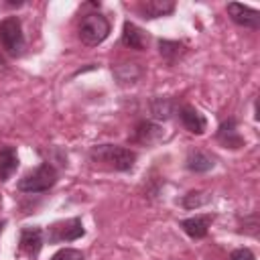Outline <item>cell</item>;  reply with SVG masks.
<instances>
[{
    "label": "cell",
    "instance_id": "6da1fadb",
    "mask_svg": "<svg viewBox=\"0 0 260 260\" xmlns=\"http://www.w3.org/2000/svg\"><path fill=\"white\" fill-rule=\"evenodd\" d=\"M89 158L112 171H130L136 162V152L118 144H95L89 148Z\"/></svg>",
    "mask_w": 260,
    "mask_h": 260
},
{
    "label": "cell",
    "instance_id": "7a4b0ae2",
    "mask_svg": "<svg viewBox=\"0 0 260 260\" xmlns=\"http://www.w3.org/2000/svg\"><path fill=\"white\" fill-rule=\"evenodd\" d=\"M59 181V173L51 162H41L35 171L26 173L18 183L16 189L20 193H45Z\"/></svg>",
    "mask_w": 260,
    "mask_h": 260
},
{
    "label": "cell",
    "instance_id": "3957f363",
    "mask_svg": "<svg viewBox=\"0 0 260 260\" xmlns=\"http://www.w3.org/2000/svg\"><path fill=\"white\" fill-rule=\"evenodd\" d=\"M110 20L100 14V12H89L81 18V24H79V39L87 45V47H98L102 45L108 35H110Z\"/></svg>",
    "mask_w": 260,
    "mask_h": 260
},
{
    "label": "cell",
    "instance_id": "277c9868",
    "mask_svg": "<svg viewBox=\"0 0 260 260\" xmlns=\"http://www.w3.org/2000/svg\"><path fill=\"white\" fill-rule=\"evenodd\" d=\"M0 47L10 55V57H20L24 53V32H22V22L18 16H8L0 22Z\"/></svg>",
    "mask_w": 260,
    "mask_h": 260
},
{
    "label": "cell",
    "instance_id": "5b68a950",
    "mask_svg": "<svg viewBox=\"0 0 260 260\" xmlns=\"http://www.w3.org/2000/svg\"><path fill=\"white\" fill-rule=\"evenodd\" d=\"M85 234L83 223L79 217H71L65 221H55L47 230V240L49 244H63V242H75Z\"/></svg>",
    "mask_w": 260,
    "mask_h": 260
},
{
    "label": "cell",
    "instance_id": "8992f818",
    "mask_svg": "<svg viewBox=\"0 0 260 260\" xmlns=\"http://www.w3.org/2000/svg\"><path fill=\"white\" fill-rule=\"evenodd\" d=\"M228 14L236 24H240L244 28H252V30L260 28V12L256 8L244 6L240 2H230L228 4Z\"/></svg>",
    "mask_w": 260,
    "mask_h": 260
},
{
    "label": "cell",
    "instance_id": "52a82bcc",
    "mask_svg": "<svg viewBox=\"0 0 260 260\" xmlns=\"http://www.w3.org/2000/svg\"><path fill=\"white\" fill-rule=\"evenodd\" d=\"M162 138H165V130H162L160 124H156L152 120H142V122L136 124L132 142H138V144H144V146H152V144L160 142Z\"/></svg>",
    "mask_w": 260,
    "mask_h": 260
},
{
    "label": "cell",
    "instance_id": "ba28073f",
    "mask_svg": "<svg viewBox=\"0 0 260 260\" xmlns=\"http://www.w3.org/2000/svg\"><path fill=\"white\" fill-rule=\"evenodd\" d=\"M215 138H217V142H219L221 146L232 148V150L244 146V138H242V134L238 132V122H236V118H228V120H223V122L217 126Z\"/></svg>",
    "mask_w": 260,
    "mask_h": 260
},
{
    "label": "cell",
    "instance_id": "9c48e42d",
    "mask_svg": "<svg viewBox=\"0 0 260 260\" xmlns=\"http://www.w3.org/2000/svg\"><path fill=\"white\" fill-rule=\"evenodd\" d=\"M215 215L213 213H205V215H195V217H187V219H181L179 221V228L193 240H201L207 236L209 232V225L213 223Z\"/></svg>",
    "mask_w": 260,
    "mask_h": 260
},
{
    "label": "cell",
    "instance_id": "30bf717a",
    "mask_svg": "<svg viewBox=\"0 0 260 260\" xmlns=\"http://www.w3.org/2000/svg\"><path fill=\"white\" fill-rule=\"evenodd\" d=\"M45 244V236H43V230L32 225V228H22L20 230V240H18V246L20 250L26 254V256H39L41 248Z\"/></svg>",
    "mask_w": 260,
    "mask_h": 260
},
{
    "label": "cell",
    "instance_id": "8fae6325",
    "mask_svg": "<svg viewBox=\"0 0 260 260\" xmlns=\"http://www.w3.org/2000/svg\"><path fill=\"white\" fill-rule=\"evenodd\" d=\"M122 45L136 49V51H144L148 47V35L140 26H136L134 22L126 20L122 26Z\"/></svg>",
    "mask_w": 260,
    "mask_h": 260
},
{
    "label": "cell",
    "instance_id": "7c38bea8",
    "mask_svg": "<svg viewBox=\"0 0 260 260\" xmlns=\"http://www.w3.org/2000/svg\"><path fill=\"white\" fill-rule=\"evenodd\" d=\"M179 120L181 124L191 132V134H203L207 128V120L203 118V114H199L193 106L185 104L179 108Z\"/></svg>",
    "mask_w": 260,
    "mask_h": 260
},
{
    "label": "cell",
    "instance_id": "4fadbf2b",
    "mask_svg": "<svg viewBox=\"0 0 260 260\" xmlns=\"http://www.w3.org/2000/svg\"><path fill=\"white\" fill-rule=\"evenodd\" d=\"M138 12L142 14V18L169 16L175 12V2L173 0H144L138 4Z\"/></svg>",
    "mask_w": 260,
    "mask_h": 260
},
{
    "label": "cell",
    "instance_id": "5bb4252c",
    "mask_svg": "<svg viewBox=\"0 0 260 260\" xmlns=\"http://www.w3.org/2000/svg\"><path fill=\"white\" fill-rule=\"evenodd\" d=\"M185 167L191 173H207V171H211L215 167V162H213V158L207 152L193 148V150H189V154L185 158Z\"/></svg>",
    "mask_w": 260,
    "mask_h": 260
},
{
    "label": "cell",
    "instance_id": "9a60e30c",
    "mask_svg": "<svg viewBox=\"0 0 260 260\" xmlns=\"http://www.w3.org/2000/svg\"><path fill=\"white\" fill-rule=\"evenodd\" d=\"M18 169V154L12 146L0 148V181H8Z\"/></svg>",
    "mask_w": 260,
    "mask_h": 260
},
{
    "label": "cell",
    "instance_id": "2e32d148",
    "mask_svg": "<svg viewBox=\"0 0 260 260\" xmlns=\"http://www.w3.org/2000/svg\"><path fill=\"white\" fill-rule=\"evenodd\" d=\"M175 100L171 98H152L150 100V114L154 120H169L175 114Z\"/></svg>",
    "mask_w": 260,
    "mask_h": 260
},
{
    "label": "cell",
    "instance_id": "e0dca14e",
    "mask_svg": "<svg viewBox=\"0 0 260 260\" xmlns=\"http://www.w3.org/2000/svg\"><path fill=\"white\" fill-rule=\"evenodd\" d=\"M158 51H160V55L167 59V63H177L181 57H183V53H185V45L183 43H179V41H167V39H160L158 41Z\"/></svg>",
    "mask_w": 260,
    "mask_h": 260
},
{
    "label": "cell",
    "instance_id": "ac0fdd59",
    "mask_svg": "<svg viewBox=\"0 0 260 260\" xmlns=\"http://www.w3.org/2000/svg\"><path fill=\"white\" fill-rule=\"evenodd\" d=\"M209 199H211V195L205 193V191H189L181 199V203H183L185 209H193V207H203L205 203H209Z\"/></svg>",
    "mask_w": 260,
    "mask_h": 260
},
{
    "label": "cell",
    "instance_id": "d6986e66",
    "mask_svg": "<svg viewBox=\"0 0 260 260\" xmlns=\"http://www.w3.org/2000/svg\"><path fill=\"white\" fill-rule=\"evenodd\" d=\"M118 69L126 71L124 75H118L120 83H134L142 75V69L138 67V63H122V65H118Z\"/></svg>",
    "mask_w": 260,
    "mask_h": 260
},
{
    "label": "cell",
    "instance_id": "ffe728a7",
    "mask_svg": "<svg viewBox=\"0 0 260 260\" xmlns=\"http://www.w3.org/2000/svg\"><path fill=\"white\" fill-rule=\"evenodd\" d=\"M51 260H83V252L75 248H61L51 256Z\"/></svg>",
    "mask_w": 260,
    "mask_h": 260
},
{
    "label": "cell",
    "instance_id": "44dd1931",
    "mask_svg": "<svg viewBox=\"0 0 260 260\" xmlns=\"http://www.w3.org/2000/svg\"><path fill=\"white\" fill-rule=\"evenodd\" d=\"M240 232H242V234H250V236H254V238H256V236H258V215H256V213H252V215L244 217Z\"/></svg>",
    "mask_w": 260,
    "mask_h": 260
},
{
    "label": "cell",
    "instance_id": "7402d4cb",
    "mask_svg": "<svg viewBox=\"0 0 260 260\" xmlns=\"http://www.w3.org/2000/svg\"><path fill=\"white\" fill-rule=\"evenodd\" d=\"M230 260H256V256L250 248H238L230 254Z\"/></svg>",
    "mask_w": 260,
    "mask_h": 260
},
{
    "label": "cell",
    "instance_id": "603a6c76",
    "mask_svg": "<svg viewBox=\"0 0 260 260\" xmlns=\"http://www.w3.org/2000/svg\"><path fill=\"white\" fill-rule=\"evenodd\" d=\"M4 225H6V219H0V234H2V230H4Z\"/></svg>",
    "mask_w": 260,
    "mask_h": 260
}]
</instances>
